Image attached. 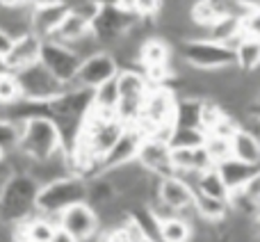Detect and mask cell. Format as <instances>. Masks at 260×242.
Returning <instances> with one entry per match:
<instances>
[{
    "instance_id": "9a60e30c",
    "label": "cell",
    "mask_w": 260,
    "mask_h": 242,
    "mask_svg": "<svg viewBox=\"0 0 260 242\" xmlns=\"http://www.w3.org/2000/svg\"><path fill=\"white\" fill-rule=\"evenodd\" d=\"M144 139V133L137 128V126H128L123 130V135L117 139L112 148L108 151V156L101 160V174L108 169H114V167L121 165H130V162H137V153H139V144Z\"/></svg>"
},
{
    "instance_id": "e0dca14e",
    "label": "cell",
    "mask_w": 260,
    "mask_h": 242,
    "mask_svg": "<svg viewBox=\"0 0 260 242\" xmlns=\"http://www.w3.org/2000/svg\"><path fill=\"white\" fill-rule=\"evenodd\" d=\"M174 46L167 44L162 37L151 35L139 48V69L148 71V69H169L171 59H174Z\"/></svg>"
},
{
    "instance_id": "d6986e66",
    "label": "cell",
    "mask_w": 260,
    "mask_h": 242,
    "mask_svg": "<svg viewBox=\"0 0 260 242\" xmlns=\"http://www.w3.org/2000/svg\"><path fill=\"white\" fill-rule=\"evenodd\" d=\"M0 32L7 37L9 41L21 39V37L32 32V7H16L7 9L0 7Z\"/></svg>"
},
{
    "instance_id": "4316f807",
    "label": "cell",
    "mask_w": 260,
    "mask_h": 242,
    "mask_svg": "<svg viewBox=\"0 0 260 242\" xmlns=\"http://www.w3.org/2000/svg\"><path fill=\"white\" fill-rule=\"evenodd\" d=\"M194 192L203 194V197L221 199V201H229L231 199V190L226 188V183L221 180L219 171H217L215 167L197 176V180H194Z\"/></svg>"
},
{
    "instance_id": "ffe728a7",
    "label": "cell",
    "mask_w": 260,
    "mask_h": 242,
    "mask_svg": "<svg viewBox=\"0 0 260 242\" xmlns=\"http://www.w3.org/2000/svg\"><path fill=\"white\" fill-rule=\"evenodd\" d=\"M67 14L69 7L64 3L32 9V32L37 37H41V39H50L57 32V27L62 25V21L67 18Z\"/></svg>"
},
{
    "instance_id": "83f0119b",
    "label": "cell",
    "mask_w": 260,
    "mask_h": 242,
    "mask_svg": "<svg viewBox=\"0 0 260 242\" xmlns=\"http://www.w3.org/2000/svg\"><path fill=\"white\" fill-rule=\"evenodd\" d=\"M203 105H206V101L178 99V103H176L174 126H178V128H201V124H203Z\"/></svg>"
},
{
    "instance_id": "484cf974",
    "label": "cell",
    "mask_w": 260,
    "mask_h": 242,
    "mask_svg": "<svg viewBox=\"0 0 260 242\" xmlns=\"http://www.w3.org/2000/svg\"><path fill=\"white\" fill-rule=\"evenodd\" d=\"M87 35H91V23L69 12V14H67V18L62 21V25L57 27V32H55V35L50 37V39L59 41V44L71 46V44L80 41L82 37H87Z\"/></svg>"
},
{
    "instance_id": "d6a6232c",
    "label": "cell",
    "mask_w": 260,
    "mask_h": 242,
    "mask_svg": "<svg viewBox=\"0 0 260 242\" xmlns=\"http://www.w3.org/2000/svg\"><path fill=\"white\" fill-rule=\"evenodd\" d=\"M18 101H23V92L18 85L16 73H9V76L0 78V108L7 110L12 105H16Z\"/></svg>"
},
{
    "instance_id": "4fadbf2b",
    "label": "cell",
    "mask_w": 260,
    "mask_h": 242,
    "mask_svg": "<svg viewBox=\"0 0 260 242\" xmlns=\"http://www.w3.org/2000/svg\"><path fill=\"white\" fill-rule=\"evenodd\" d=\"M119 64L112 57L110 50H101V53L91 55V57L82 59L80 71L76 78V87H85V89H99L105 82H112L119 76Z\"/></svg>"
},
{
    "instance_id": "6da1fadb",
    "label": "cell",
    "mask_w": 260,
    "mask_h": 242,
    "mask_svg": "<svg viewBox=\"0 0 260 242\" xmlns=\"http://www.w3.org/2000/svg\"><path fill=\"white\" fill-rule=\"evenodd\" d=\"M39 188L41 185L30 174H14L0 192V222L12 229L37 215Z\"/></svg>"
},
{
    "instance_id": "f1b7e54d",
    "label": "cell",
    "mask_w": 260,
    "mask_h": 242,
    "mask_svg": "<svg viewBox=\"0 0 260 242\" xmlns=\"http://www.w3.org/2000/svg\"><path fill=\"white\" fill-rule=\"evenodd\" d=\"M21 139H23V124L3 114L0 117V153L7 158L12 153L21 151Z\"/></svg>"
},
{
    "instance_id": "8fae6325",
    "label": "cell",
    "mask_w": 260,
    "mask_h": 242,
    "mask_svg": "<svg viewBox=\"0 0 260 242\" xmlns=\"http://www.w3.org/2000/svg\"><path fill=\"white\" fill-rule=\"evenodd\" d=\"M137 162L146 174L151 176H171L174 174V148L169 142L162 137H153V135H144L142 144H139Z\"/></svg>"
},
{
    "instance_id": "277c9868",
    "label": "cell",
    "mask_w": 260,
    "mask_h": 242,
    "mask_svg": "<svg viewBox=\"0 0 260 242\" xmlns=\"http://www.w3.org/2000/svg\"><path fill=\"white\" fill-rule=\"evenodd\" d=\"M64 148V139L59 133V126L50 114L46 117H35L23 124V139H21V153L30 158L32 162L48 160L57 156Z\"/></svg>"
},
{
    "instance_id": "3957f363",
    "label": "cell",
    "mask_w": 260,
    "mask_h": 242,
    "mask_svg": "<svg viewBox=\"0 0 260 242\" xmlns=\"http://www.w3.org/2000/svg\"><path fill=\"white\" fill-rule=\"evenodd\" d=\"M85 201H87V178H82L78 174H69L48 185H41L39 197H37V213L50 217V220H59V215L64 210Z\"/></svg>"
},
{
    "instance_id": "60d3db41",
    "label": "cell",
    "mask_w": 260,
    "mask_h": 242,
    "mask_svg": "<svg viewBox=\"0 0 260 242\" xmlns=\"http://www.w3.org/2000/svg\"><path fill=\"white\" fill-rule=\"evenodd\" d=\"M101 7H121V0H94Z\"/></svg>"
},
{
    "instance_id": "9c48e42d",
    "label": "cell",
    "mask_w": 260,
    "mask_h": 242,
    "mask_svg": "<svg viewBox=\"0 0 260 242\" xmlns=\"http://www.w3.org/2000/svg\"><path fill=\"white\" fill-rule=\"evenodd\" d=\"M39 62L44 64L64 87H73L82 59L78 57L67 44H59V41H55V39H44Z\"/></svg>"
},
{
    "instance_id": "f6af8a7d",
    "label": "cell",
    "mask_w": 260,
    "mask_h": 242,
    "mask_svg": "<svg viewBox=\"0 0 260 242\" xmlns=\"http://www.w3.org/2000/svg\"><path fill=\"white\" fill-rule=\"evenodd\" d=\"M5 160V156H3V153H0V162H3Z\"/></svg>"
},
{
    "instance_id": "b9f144b4",
    "label": "cell",
    "mask_w": 260,
    "mask_h": 242,
    "mask_svg": "<svg viewBox=\"0 0 260 242\" xmlns=\"http://www.w3.org/2000/svg\"><path fill=\"white\" fill-rule=\"evenodd\" d=\"M9 46H12V41H9L7 37H5L3 32H0V53H7V50H9Z\"/></svg>"
},
{
    "instance_id": "8992f818",
    "label": "cell",
    "mask_w": 260,
    "mask_h": 242,
    "mask_svg": "<svg viewBox=\"0 0 260 242\" xmlns=\"http://www.w3.org/2000/svg\"><path fill=\"white\" fill-rule=\"evenodd\" d=\"M178 57L199 71H217L224 67H233L235 53L233 48L212 39H187L176 48Z\"/></svg>"
},
{
    "instance_id": "f35d334b",
    "label": "cell",
    "mask_w": 260,
    "mask_h": 242,
    "mask_svg": "<svg viewBox=\"0 0 260 242\" xmlns=\"http://www.w3.org/2000/svg\"><path fill=\"white\" fill-rule=\"evenodd\" d=\"M62 0H27V5H30L32 9L37 7H50V5H59Z\"/></svg>"
},
{
    "instance_id": "f546056e",
    "label": "cell",
    "mask_w": 260,
    "mask_h": 242,
    "mask_svg": "<svg viewBox=\"0 0 260 242\" xmlns=\"http://www.w3.org/2000/svg\"><path fill=\"white\" fill-rule=\"evenodd\" d=\"M233 53H235V64L244 73H251L260 69V41L249 39V37L242 35V39L235 44Z\"/></svg>"
},
{
    "instance_id": "836d02e7",
    "label": "cell",
    "mask_w": 260,
    "mask_h": 242,
    "mask_svg": "<svg viewBox=\"0 0 260 242\" xmlns=\"http://www.w3.org/2000/svg\"><path fill=\"white\" fill-rule=\"evenodd\" d=\"M206 151L208 156H210L212 165H221L224 160H229V158H233V148H231V139L226 137H217V135H208L206 137Z\"/></svg>"
},
{
    "instance_id": "e575fe53",
    "label": "cell",
    "mask_w": 260,
    "mask_h": 242,
    "mask_svg": "<svg viewBox=\"0 0 260 242\" xmlns=\"http://www.w3.org/2000/svg\"><path fill=\"white\" fill-rule=\"evenodd\" d=\"M240 21H242V35L260 41V7H249Z\"/></svg>"
},
{
    "instance_id": "4dcf8cb0",
    "label": "cell",
    "mask_w": 260,
    "mask_h": 242,
    "mask_svg": "<svg viewBox=\"0 0 260 242\" xmlns=\"http://www.w3.org/2000/svg\"><path fill=\"white\" fill-rule=\"evenodd\" d=\"M119 108V89H117V78L112 82H105L99 89H94V112L101 114H114L117 117Z\"/></svg>"
},
{
    "instance_id": "ab89813d",
    "label": "cell",
    "mask_w": 260,
    "mask_h": 242,
    "mask_svg": "<svg viewBox=\"0 0 260 242\" xmlns=\"http://www.w3.org/2000/svg\"><path fill=\"white\" fill-rule=\"evenodd\" d=\"M0 7H7V9L27 7V0H0Z\"/></svg>"
},
{
    "instance_id": "7a4b0ae2",
    "label": "cell",
    "mask_w": 260,
    "mask_h": 242,
    "mask_svg": "<svg viewBox=\"0 0 260 242\" xmlns=\"http://www.w3.org/2000/svg\"><path fill=\"white\" fill-rule=\"evenodd\" d=\"M176 96L171 85H153L148 89L146 99L142 105V117H139L137 128L144 135H153V137H162L169 142V135L174 130L176 119Z\"/></svg>"
},
{
    "instance_id": "5bb4252c",
    "label": "cell",
    "mask_w": 260,
    "mask_h": 242,
    "mask_svg": "<svg viewBox=\"0 0 260 242\" xmlns=\"http://www.w3.org/2000/svg\"><path fill=\"white\" fill-rule=\"evenodd\" d=\"M50 114L53 117H69V119H80L85 121L94 110V89H85V87H67L62 96L48 103Z\"/></svg>"
},
{
    "instance_id": "1f68e13d",
    "label": "cell",
    "mask_w": 260,
    "mask_h": 242,
    "mask_svg": "<svg viewBox=\"0 0 260 242\" xmlns=\"http://www.w3.org/2000/svg\"><path fill=\"white\" fill-rule=\"evenodd\" d=\"M208 135L201 128H178L174 126L169 135V146L171 148H194V146H203Z\"/></svg>"
},
{
    "instance_id": "ba28073f",
    "label": "cell",
    "mask_w": 260,
    "mask_h": 242,
    "mask_svg": "<svg viewBox=\"0 0 260 242\" xmlns=\"http://www.w3.org/2000/svg\"><path fill=\"white\" fill-rule=\"evenodd\" d=\"M18 85H21L23 99L32 101V103H53L57 96H62L67 92V87L48 71L41 62L25 67L21 71H16Z\"/></svg>"
},
{
    "instance_id": "ee69618b",
    "label": "cell",
    "mask_w": 260,
    "mask_h": 242,
    "mask_svg": "<svg viewBox=\"0 0 260 242\" xmlns=\"http://www.w3.org/2000/svg\"><path fill=\"white\" fill-rule=\"evenodd\" d=\"M253 229H256V235L260 238V213L256 215V220H253Z\"/></svg>"
},
{
    "instance_id": "7c38bea8",
    "label": "cell",
    "mask_w": 260,
    "mask_h": 242,
    "mask_svg": "<svg viewBox=\"0 0 260 242\" xmlns=\"http://www.w3.org/2000/svg\"><path fill=\"white\" fill-rule=\"evenodd\" d=\"M59 229H64L67 233H71L78 242H91L96 235L101 233V220L99 213L89 206V203H76L69 210H64L57 220Z\"/></svg>"
},
{
    "instance_id": "8d00e7d4",
    "label": "cell",
    "mask_w": 260,
    "mask_h": 242,
    "mask_svg": "<svg viewBox=\"0 0 260 242\" xmlns=\"http://www.w3.org/2000/svg\"><path fill=\"white\" fill-rule=\"evenodd\" d=\"M50 242H78V240L73 238L71 233H67L64 229H59V226H57V231H55V235L50 238Z\"/></svg>"
},
{
    "instance_id": "d4e9b609",
    "label": "cell",
    "mask_w": 260,
    "mask_h": 242,
    "mask_svg": "<svg viewBox=\"0 0 260 242\" xmlns=\"http://www.w3.org/2000/svg\"><path fill=\"white\" fill-rule=\"evenodd\" d=\"M194 224L185 215H171L160 222V240L162 242H192Z\"/></svg>"
},
{
    "instance_id": "74e56055",
    "label": "cell",
    "mask_w": 260,
    "mask_h": 242,
    "mask_svg": "<svg viewBox=\"0 0 260 242\" xmlns=\"http://www.w3.org/2000/svg\"><path fill=\"white\" fill-rule=\"evenodd\" d=\"M9 73H14V71H12V67H9V62H7V53H0V78L9 76Z\"/></svg>"
},
{
    "instance_id": "2e32d148",
    "label": "cell",
    "mask_w": 260,
    "mask_h": 242,
    "mask_svg": "<svg viewBox=\"0 0 260 242\" xmlns=\"http://www.w3.org/2000/svg\"><path fill=\"white\" fill-rule=\"evenodd\" d=\"M41 46H44V39L37 37L35 32L21 37V39H14L7 50V62H9V67H12V71L16 73V71H21V69L32 67V64L39 62Z\"/></svg>"
},
{
    "instance_id": "cb8c5ba5",
    "label": "cell",
    "mask_w": 260,
    "mask_h": 242,
    "mask_svg": "<svg viewBox=\"0 0 260 242\" xmlns=\"http://www.w3.org/2000/svg\"><path fill=\"white\" fill-rule=\"evenodd\" d=\"M231 148H233V158L247 162V165L260 167V137L256 133L240 126L238 133L231 137Z\"/></svg>"
},
{
    "instance_id": "7bdbcfd3",
    "label": "cell",
    "mask_w": 260,
    "mask_h": 242,
    "mask_svg": "<svg viewBox=\"0 0 260 242\" xmlns=\"http://www.w3.org/2000/svg\"><path fill=\"white\" fill-rule=\"evenodd\" d=\"M238 3H242L244 7H260V0H238Z\"/></svg>"
},
{
    "instance_id": "bcb514c9",
    "label": "cell",
    "mask_w": 260,
    "mask_h": 242,
    "mask_svg": "<svg viewBox=\"0 0 260 242\" xmlns=\"http://www.w3.org/2000/svg\"><path fill=\"white\" fill-rule=\"evenodd\" d=\"M16 242H25V240H16Z\"/></svg>"
},
{
    "instance_id": "30bf717a",
    "label": "cell",
    "mask_w": 260,
    "mask_h": 242,
    "mask_svg": "<svg viewBox=\"0 0 260 242\" xmlns=\"http://www.w3.org/2000/svg\"><path fill=\"white\" fill-rule=\"evenodd\" d=\"M194 192L192 183L183 178L178 174H171V176H162L157 178V185H155V197L151 201H157L167 208L169 213L174 215H185L187 210L194 208Z\"/></svg>"
},
{
    "instance_id": "d590c367",
    "label": "cell",
    "mask_w": 260,
    "mask_h": 242,
    "mask_svg": "<svg viewBox=\"0 0 260 242\" xmlns=\"http://www.w3.org/2000/svg\"><path fill=\"white\" fill-rule=\"evenodd\" d=\"M240 192H242L244 197H247L249 201L253 203V206H258V208H260V169L251 176V178H249V183L244 185V188L240 190Z\"/></svg>"
},
{
    "instance_id": "44dd1931",
    "label": "cell",
    "mask_w": 260,
    "mask_h": 242,
    "mask_svg": "<svg viewBox=\"0 0 260 242\" xmlns=\"http://www.w3.org/2000/svg\"><path fill=\"white\" fill-rule=\"evenodd\" d=\"M194 213H197L199 222L219 229V226H224L231 217V203L221 201V199H212V197L197 194V197H194Z\"/></svg>"
},
{
    "instance_id": "5b68a950",
    "label": "cell",
    "mask_w": 260,
    "mask_h": 242,
    "mask_svg": "<svg viewBox=\"0 0 260 242\" xmlns=\"http://www.w3.org/2000/svg\"><path fill=\"white\" fill-rule=\"evenodd\" d=\"M117 89H119V108L117 117L126 126H137L142 117V105L146 99L151 82L146 80L142 69H121L117 76Z\"/></svg>"
},
{
    "instance_id": "52a82bcc",
    "label": "cell",
    "mask_w": 260,
    "mask_h": 242,
    "mask_svg": "<svg viewBox=\"0 0 260 242\" xmlns=\"http://www.w3.org/2000/svg\"><path fill=\"white\" fill-rule=\"evenodd\" d=\"M144 23V18H139L137 12L126 7H101L99 16L91 23V35L96 37V41L101 44L103 50H110L128 35L130 30Z\"/></svg>"
},
{
    "instance_id": "603a6c76",
    "label": "cell",
    "mask_w": 260,
    "mask_h": 242,
    "mask_svg": "<svg viewBox=\"0 0 260 242\" xmlns=\"http://www.w3.org/2000/svg\"><path fill=\"white\" fill-rule=\"evenodd\" d=\"M215 169L219 171V176L226 183V188H229L231 192H238V190H242L244 185L249 183V178L256 174L260 167L247 165V162L238 160V158H229V160H224L221 165H217Z\"/></svg>"
},
{
    "instance_id": "7402d4cb",
    "label": "cell",
    "mask_w": 260,
    "mask_h": 242,
    "mask_svg": "<svg viewBox=\"0 0 260 242\" xmlns=\"http://www.w3.org/2000/svg\"><path fill=\"white\" fill-rule=\"evenodd\" d=\"M103 176H105V180L112 185V190L117 194H128L133 188L144 183L151 174H146V171L139 167V162H130V165H121V167L103 171Z\"/></svg>"
},
{
    "instance_id": "ac0fdd59",
    "label": "cell",
    "mask_w": 260,
    "mask_h": 242,
    "mask_svg": "<svg viewBox=\"0 0 260 242\" xmlns=\"http://www.w3.org/2000/svg\"><path fill=\"white\" fill-rule=\"evenodd\" d=\"M57 220H50L46 215H32L30 220H25L23 224L12 226V242L25 240V242H50V238L57 231Z\"/></svg>"
}]
</instances>
